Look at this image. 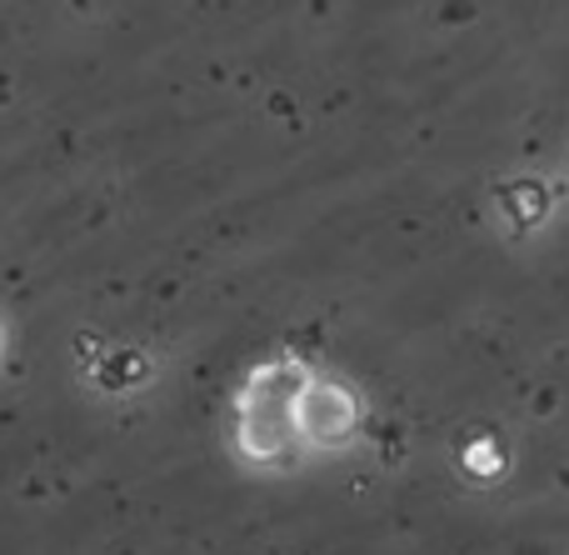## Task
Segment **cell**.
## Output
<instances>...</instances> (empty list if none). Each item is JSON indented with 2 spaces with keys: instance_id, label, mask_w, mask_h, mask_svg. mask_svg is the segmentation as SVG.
<instances>
[{
  "instance_id": "6da1fadb",
  "label": "cell",
  "mask_w": 569,
  "mask_h": 555,
  "mask_svg": "<svg viewBox=\"0 0 569 555\" xmlns=\"http://www.w3.org/2000/svg\"><path fill=\"white\" fill-rule=\"evenodd\" d=\"M505 196H510L505 206H510V216H515V226L520 230L540 226V220L550 216V190H545L540 180H520V186H510Z\"/></svg>"
},
{
  "instance_id": "7a4b0ae2",
  "label": "cell",
  "mask_w": 569,
  "mask_h": 555,
  "mask_svg": "<svg viewBox=\"0 0 569 555\" xmlns=\"http://www.w3.org/2000/svg\"><path fill=\"white\" fill-rule=\"evenodd\" d=\"M470 470H485V476H500V470H505L500 446H490V440H480V446L470 450Z\"/></svg>"
}]
</instances>
